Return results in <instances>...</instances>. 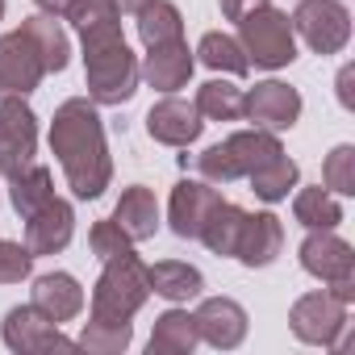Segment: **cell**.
Returning a JSON list of instances; mask_svg holds the SVG:
<instances>
[{"instance_id":"obj_1","label":"cell","mask_w":355,"mask_h":355,"mask_svg":"<svg viewBox=\"0 0 355 355\" xmlns=\"http://www.w3.org/2000/svg\"><path fill=\"white\" fill-rule=\"evenodd\" d=\"M51 150L80 201H96L113 180V159L105 146V125L92 101L71 96L51 117Z\"/></svg>"},{"instance_id":"obj_2","label":"cell","mask_w":355,"mask_h":355,"mask_svg":"<svg viewBox=\"0 0 355 355\" xmlns=\"http://www.w3.org/2000/svg\"><path fill=\"white\" fill-rule=\"evenodd\" d=\"M84 42V84L92 105H125L138 92V59L121 38V21L80 30Z\"/></svg>"},{"instance_id":"obj_3","label":"cell","mask_w":355,"mask_h":355,"mask_svg":"<svg viewBox=\"0 0 355 355\" xmlns=\"http://www.w3.org/2000/svg\"><path fill=\"white\" fill-rule=\"evenodd\" d=\"M150 297V284H146V263L125 251V255H113L105 259V272L92 288V318L96 322H130Z\"/></svg>"},{"instance_id":"obj_4","label":"cell","mask_w":355,"mask_h":355,"mask_svg":"<svg viewBox=\"0 0 355 355\" xmlns=\"http://www.w3.org/2000/svg\"><path fill=\"white\" fill-rule=\"evenodd\" d=\"M239 46L247 51V63L263 67V71H280L297 59V34H293V21L288 13L272 9V5H259L251 13L239 17Z\"/></svg>"},{"instance_id":"obj_5","label":"cell","mask_w":355,"mask_h":355,"mask_svg":"<svg viewBox=\"0 0 355 355\" xmlns=\"http://www.w3.org/2000/svg\"><path fill=\"white\" fill-rule=\"evenodd\" d=\"M288 21L313 55H338L351 38V13L338 0H301Z\"/></svg>"},{"instance_id":"obj_6","label":"cell","mask_w":355,"mask_h":355,"mask_svg":"<svg viewBox=\"0 0 355 355\" xmlns=\"http://www.w3.org/2000/svg\"><path fill=\"white\" fill-rule=\"evenodd\" d=\"M38 150V117L21 96H5L0 101V175L13 180L17 171H26L34 163Z\"/></svg>"},{"instance_id":"obj_7","label":"cell","mask_w":355,"mask_h":355,"mask_svg":"<svg viewBox=\"0 0 355 355\" xmlns=\"http://www.w3.org/2000/svg\"><path fill=\"white\" fill-rule=\"evenodd\" d=\"M288 326L301 343L309 347H334L338 334L347 330V301H338L330 288L322 293H305L293 301L288 309Z\"/></svg>"},{"instance_id":"obj_8","label":"cell","mask_w":355,"mask_h":355,"mask_svg":"<svg viewBox=\"0 0 355 355\" xmlns=\"http://www.w3.org/2000/svg\"><path fill=\"white\" fill-rule=\"evenodd\" d=\"M5 347L17 355H46V351H76V343L67 334H59V322H51L46 313H38L34 305H13L5 313Z\"/></svg>"},{"instance_id":"obj_9","label":"cell","mask_w":355,"mask_h":355,"mask_svg":"<svg viewBox=\"0 0 355 355\" xmlns=\"http://www.w3.org/2000/svg\"><path fill=\"white\" fill-rule=\"evenodd\" d=\"M46 67H42V55L38 46L30 42L26 30H13L0 38V101L5 96H30L38 84H42Z\"/></svg>"},{"instance_id":"obj_10","label":"cell","mask_w":355,"mask_h":355,"mask_svg":"<svg viewBox=\"0 0 355 355\" xmlns=\"http://www.w3.org/2000/svg\"><path fill=\"white\" fill-rule=\"evenodd\" d=\"M243 117L255 121V130H293L301 117V92L288 88L284 80H263L251 92H243Z\"/></svg>"},{"instance_id":"obj_11","label":"cell","mask_w":355,"mask_h":355,"mask_svg":"<svg viewBox=\"0 0 355 355\" xmlns=\"http://www.w3.org/2000/svg\"><path fill=\"white\" fill-rule=\"evenodd\" d=\"M301 268L322 284H343L355 280V251L334 230H309V239L301 243Z\"/></svg>"},{"instance_id":"obj_12","label":"cell","mask_w":355,"mask_h":355,"mask_svg":"<svg viewBox=\"0 0 355 355\" xmlns=\"http://www.w3.org/2000/svg\"><path fill=\"white\" fill-rule=\"evenodd\" d=\"M222 193L205 180H180L171 189V201H167V222L180 239H201V226L209 222V214L218 209Z\"/></svg>"},{"instance_id":"obj_13","label":"cell","mask_w":355,"mask_h":355,"mask_svg":"<svg viewBox=\"0 0 355 355\" xmlns=\"http://www.w3.org/2000/svg\"><path fill=\"white\" fill-rule=\"evenodd\" d=\"M193 326H197V338H205L209 347L234 351L247 338V309L230 297H205L193 313Z\"/></svg>"},{"instance_id":"obj_14","label":"cell","mask_w":355,"mask_h":355,"mask_svg":"<svg viewBox=\"0 0 355 355\" xmlns=\"http://www.w3.org/2000/svg\"><path fill=\"white\" fill-rule=\"evenodd\" d=\"M201 130H205V121H201L197 105L180 101V96H163L146 113V134L163 146H189V142L201 138Z\"/></svg>"},{"instance_id":"obj_15","label":"cell","mask_w":355,"mask_h":355,"mask_svg":"<svg viewBox=\"0 0 355 355\" xmlns=\"http://www.w3.org/2000/svg\"><path fill=\"white\" fill-rule=\"evenodd\" d=\"M71 234H76V214L63 197H51L38 214L26 218V247H30L34 259L38 255H59L71 243Z\"/></svg>"},{"instance_id":"obj_16","label":"cell","mask_w":355,"mask_h":355,"mask_svg":"<svg viewBox=\"0 0 355 355\" xmlns=\"http://www.w3.org/2000/svg\"><path fill=\"white\" fill-rule=\"evenodd\" d=\"M193 67H197L193 51L184 46V38H175V42L150 46V51H146V63L138 67V76H142L155 92H175V88H184V84H189Z\"/></svg>"},{"instance_id":"obj_17","label":"cell","mask_w":355,"mask_h":355,"mask_svg":"<svg viewBox=\"0 0 355 355\" xmlns=\"http://www.w3.org/2000/svg\"><path fill=\"white\" fill-rule=\"evenodd\" d=\"M280 251H284V226H280V218L276 214H247L239 247H234V259L243 268H268V263H276Z\"/></svg>"},{"instance_id":"obj_18","label":"cell","mask_w":355,"mask_h":355,"mask_svg":"<svg viewBox=\"0 0 355 355\" xmlns=\"http://www.w3.org/2000/svg\"><path fill=\"white\" fill-rule=\"evenodd\" d=\"M38 313H46L51 322H71V318H80V309H84V288H80V280L76 276H67V272H46V276H38L34 280V301H30Z\"/></svg>"},{"instance_id":"obj_19","label":"cell","mask_w":355,"mask_h":355,"mask_svg":"<svg viewBox=\"0 0 355 355\" xmlns=\"http://www.w3.org/2000/svg\"><path fill=\"white\" fill-rule=\"evenodd\" d=\"M113 222L125 230L130 243L155 239V230H159V201H155V193H150L146 184H130V189L121 193L117 209H113Z\"/></svg>"},{"instance_id":"obj_20","label":"cell","mask_w":355,"mask_h":355,"mask_svg":"<svg viewBox=\"0 0 355 355\" xmlns=\"http://www.w3.org/2000/svg\"><path fill=\"white\" fill-rule=\"evenodd\" d=\"M146 284H150V293H159V297L171 301V305L193 301V297L205 293V276H201L193 263H180V259L150 263V268H146Z\"/></svg>"},{"instance_id":"obj_21","label":"cell","mask_w":355,"mask_h":355,"mask_svg":"<svg viewBox=\"0 0 355 355\" xmlns=\"http://www.w3.org/2000/svg\"><path fill=\"white\" fill-rule=\"evenodd\" d=\"M222 142H226V150H230V163H234V171H239V180H247L255 167H263L268 159H276V155L284 150L272 130H234V134L222 138Z\"/></svg>"},{"instance_id":"obj_22","label":"cell","mask_w":355,"mask_h":355,"mask_svg":"<svg viewBox=\"0 0 355 355\" xmlns=\"http://www.w3.org/2000/svg\"><path fill=\"white\" fill-rule=\"evenodd\" d=\"M197 326H193V313L189 309H167L155 318V330H150V355H193L197 347Z\"/></svg>"},{"instance_id":"obj_23","label":"cell","mask_w":355,"mask_h":355,"mask_svg":"<svg viewBox=\"0 0 355 355\" xmlns=\"http://www.w3.org/2000/svg\"><path fill=\"white\" fill-rule=\"evenodd\" d=\"M21 30H26V34H30V42L38 46V55H42V67H46V71H63V67L71 63V42H67V34L59 30V21H55V17L34 13V17H26V21H21Z\"/></svg>"},{"instance_id":"obj_24","label":"cell","mask_w":355,"mask_h":355,"mask_svg":"<svg viewBox=\"0 0 355 355\" xmlns=\"http://www.w3.org/2000/svg\"><path fill=\"white\" fill-rule=\"evenodd\" d=\"M134 17H138V38H142L146 51L184 38V17H180V9H175L171 0H150V5L142 13H134Z\"/></svg>"},{"instance_id":"obj_25","label":"cell","mask_w":355,"mask_h":355,"mask_svg":"<svg viewBox=\"0 0 355 355\" xmlns=\"http://www.w3.org/2000/svg\"><path fill=\"white\" fill-rule=\"evenodd\" d=\"M243 222H247V209H243V205H234V201H218V209H214L209 222L201 226V243H205L214 255H230V259H234V247H239Z\"/></svg>"},{"instance_id":"obj_26","label":"cell","mask_w":355,"mask_h":355,"mask_svg":"<svg viewBox=\"0 0 355 355\" xmlns=\"http://www.w3.org/2000/svg\"><path fill=\"white\" fill-rule=\"evenodd\" d=\"M51 197H55L51 167H38V163H30L26 171H17L13 180H9V201H13V209H17L21 218L38 214V209H42Z\"/></svg>"},{"instance_id":"obj_27","label":"cell","mask_w":355,"mask_h":355,"mask_svg":"<svg viewBox=\"0 0 355 355\" xmlns=\"http://www.w3.org/2000/svg\"><path fill=\"white\" fill-rule=\"evenodd\" d=\"M293 218L305 226V230H334L343 222V205L330 189H301L297 201H293Z\"/></svg>"},{"instance_id":"obj_28","label":"cell","mask_w":355,"mask_h":355,"mask_svg":"<svg viewBox=\"0 0 355 355\" xmlns=\"http://www.w3.org/2000/svg\"><path fill=\"white\" fill-rule=\"evenodd\" d=\"M247 180H251V193H255L259 201L276 205V201H284V197H288V189L297 184V163L280 150L276 159H268L263 167H255Z\"/></svg>"},{"instance_id":"obj_29","label":"cell","mask_w":355,"mask_h":355,"mask_svg":"<svg viewBox=\"0 0 355 355\" xmlns=\"http://www.w3.org/2000/svg\"><path fill=\"white\" fill-rule=\"evenodd\" d=\"M197 59L209 67V71H222V76H247L251 63H247V51L239 46V38L230 34H205L201 46H197Z\"/></svg>"},{"instance_id":"obj_30","label":"cell","mask_w":355,"mask_h":355,"mask_svg":"<svg viewBox=\"0 0 355 355\" xmlns=\"http://www.w3.org/2000/svg\"><path fill=\"white\" fill-rule=\"evenodd\" d=\"M197 113L209 121H239L243 117V88H234L230 80H209L197 88Z\"/></svg>"},{"instance_id":"obj_31","label":"cell","mask_w":355,"mask_h":355,"mask_svg":"<svg viewBox=\"0 0 355 355\" xmlns=\"http://www.w3.org/2000/svg\"><path fill=\"white\" fill-rule=\"evenodd\" d=\"M130 338H134L130 322L117 326V322H96V318H88L84 330H80V338H76V347L88 351V355H121V351L130 347Z\"/></svg>"},{"instance_id":"obj_32","label":"cell","mask_w":355,"mask_h":355,"mask_svg":"<svg viewBox=\"0 0 355 355\" xmlns=\"http://www.w3.org/2000/svg\"><path fill=\"white\" fill-rule=\"evenodd\" d=\"M322 184L334 193V197H355V146L343 142L326 155L322 163Z\"/></svg>"},{"instance_id":"obj_33","label":"cell","mask_w":355,"mask_h":355,"mask_svg":"<svg viewBox=\"0 0 355 355\" xmlns=\"http://www.w3.org/2000/svg\"><path fill=\"white\" fill-rule=\"evenodd\" d=\"M88 247H92V255L105 263V259H113V255H125V251H134V243L125 239V230L113 222V218H105V222H96L92 230H88Z\"/></svg>"},{"instance_id":"obj_34","label":"cell","mask_w":355,"mask_h":355,"mask_svg":"<svg viewBox=\"0 0 355 355\" xmlns=\"http://www.w3.org/2000/svg\"><path fill=\"white\" fill-rule=\"evenodd\" d=\"M34 268V255L26 243H13V239H0V284H17L26 280Z\"/></svg>"},{"instance_id":"obj_35","label":"cell","mask_w":355,"mask_h":355,"mask_svg":"<svg viewBox=\"0 0 355 355\" xmlns=\"http://www.w3.org/2000/svg\"><path fill=\"white\" fill-rule=\"evenodd\" d=\"M259 5H268V0H222V17H226V21H239L243 13H251V9H259Z\"/></svg>"},{"instance_id":"obj_36","label":"cell","mask_w":355,"mask_h":355,"mask_svg":"<svg viewBox=\"0 0 355 355\" xmlns=\"http://www.w3.org/2000/svg\"><path fill=\"white\" fill-rule=\"evenodd\" d=\"M38 5V13H46V17H67L71 9H76V0H34Z\"/></svg>"},{"instance_id":"obj_37","label":"cell","mask_w":355,"mask_h":355,"mask_svg":"<svg viewBox=\"0 0 355 355\" xmlns=\"http://www.w3.org/2000/svg\"><path fill=\"white\" fill-rule=\"evenodd\" d=\"M113 5H117L121 17H134V13H142V9L150 5V0H113Z\"/></svg>"},{"instance_id":"obj_38","label":"cell","mask_w":355,"mask_h":355,"mask_svg":"<svg viewBox=\"0 0 355 355\" xmlns=\"http://www.w3.org/2000/svg\"><path fill=\"white\" fill-rule=\"evenodd\" d=\"M0 17H5V0H0Z\"/></svg>"}]
</instances>
